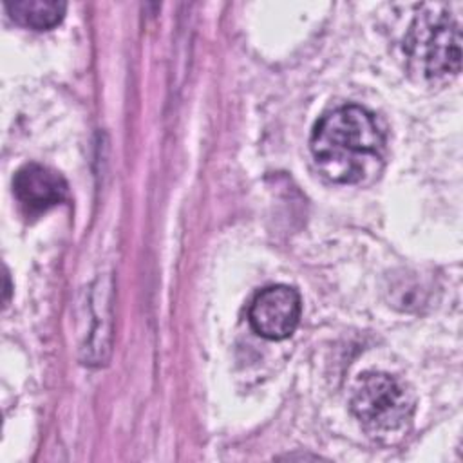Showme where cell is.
Returning a JSON list of instances; mask_svg holds the SVG:
<instances>
[{"instance_id": "1", "label": "cell", "mask_w": 463, "mask_h": 463, "mask_svg": "<svg viewBox=\"0 0 463 463\" xmlns=\"http://www.w3.org/2000/svg\"><path fill=\"white\" fill-rule=\"evenodd\" d=\"M309 150L326 179L338 184H358L378 175L383 165L385 139L367 109L342 105L315 123Z\"/></svg>"}, {"instance_id": "2", "label": "cell", "mask_w": 463, "mask_h": 463, "mask_svg": "<svg viewBox=\"0 0 463 463\" xmlns=\"http://www.w3.org/2000/svg\"><path fill=\"white\" fill-rule=\"evenodd\" d=\"M405 54L414 74L427 81H445L461 67V24L449 5H425L405 36Z\"/></svg>"}, {"instance_id": "3", "label": "cell", "mask_w": 463, "mask_h": 463, "mask_svg": "<svg viewBox=\"0 0 463 463\" xmlns=\"http://www.w3.org/2000/svg\"><path fill=\"white\" fill-rule=\"evenodd\" d=\"M351 412L376 438H392L407 429L414 400L407 385L387 373H365L351 392Z\"/></svg>"}, {"instance_id": "4", "label": "cell", "mask_w": 463, "mask_h": 463, "mask_svg": "<svg viewBox=\"0 0 463 463\" xmlns=\"http://www.w3.org/2000/svg\"><path fill=\"white\" fill-rule=\"evenodd\" d=\"M302 300L295 288L273 284L260 289L248 307L251 329L268 340H284L291 336L300 322Z\"/></svg>"}, {"instance_id": "5", "label": "cell", "mask_w": 463, "mask_h": 463, "mask_svg": "<svg viewBox=\"0 0 463 463\" xmlns=\"http://www.w3.org/2000/svg\"><path fill=\"white\" fill-rule=\"evenodd\" d=\"M13 194L27 215H38L67 199V181L52 168L29 163L13 179Z\"/></svg>"}, {"instance_id": "6", "label": "cell", "mask_w": 463, "mask_h": 463, "mask_svg": "<svg viewBox=\"0 0 463 463\" xmlns=\"http://www.w3.org/2000/svg\"><path fill=\"white\" fill-rule=\"evenodd\" d=\"M67 4L58 0H14L5 4L9 16L29 29L47 31L58 25L65 16Z\"/></svg>"}]
</instances>
